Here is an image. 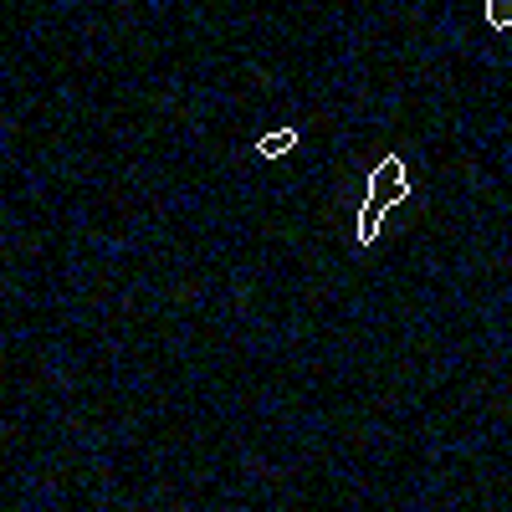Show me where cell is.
Masks as SVG:
<instances>
[{"label": "cell", "mask_w": 512, "mask_h": 512, "mask_svg": "<svg viewBox=\"0 0 512 512\" xmlns=\"http://www.w3.org/2000/svg\"><path fill=\"white\" fill-rule=\"evenodd\" d=\"M292 149H297V128H272V134H262V144H256L262 159H282Z\"/></svg>", "instance_id": "cell-2"}, {"label": "cell", "mask_w": 512, "mask_h": 512, "mask_svg": "<svg viewBox=\"0 0 512 512\" xmlns=\"http://www.w3.org/2000/svg\"><path fill=\"white\" fill-rule=\"evenodd\" d=\"M369 200L374 205H400V200H410V175H405V159H379L374 169H369Z\"/></svg>", "instance_id": "cell-1"}, {"label": "cell", "mask_w": 512, "mask_h": 512, "mask_svg": "<svg viewBox=\"0 0 512 512\" xmlns=\"http://www.w3.org/2000/svg\"><path fill=\"white\" fill-rule=\"evenodd\" d=\"M487 26L512 31V0H487Z\"/></svg>", "instance_id": "cell-4"}, {"label": "cell", "mask_w": 512, "mask_h": 512, "mask_svg": "<svg viewBox=\"0 0 512 512\" xmlns=\"http://www.w3.org/2000/svg\"><path fill=\"white\" fill-rule=\"evenodd\" d=\"M379 226H384V205H374V200H364V210H359V246H374L379 241Z\"/></svg>", "instance_id": "cell-3"}]
</instances>
